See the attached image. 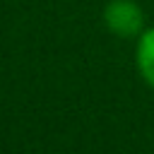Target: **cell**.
Listing matches in <instances>:
<instances>
[{
	"label": "cell",
	"instance_id": "obj_1",
	"mask_svg": "<svg viewBox=\"0 0 154 154\" xmlns=\"http://www.w3.org/2000/svg\"><path fill=\"white\" fill-rule=\"evenodd\" d=\"M103 19L108 24V29L118 36H132L140 31L142 26V10L132 2V0H111L106 12H103Z\"/></svg>",
	"mask_w": 154,
	"mask_h": 154
},
{
	"label": "cell",
	"instance_id": "obj_2",
	"mask_svg": "<svg viewBox=\"0 0 154 154\" xmlns=\"http://www.w3.org/2000/svg\"><path fill=\"white\" fill-rule=\"evenodd\" d=\"M137 67L142 77L154 87V29L144 31L137 43Z\"/></svg>",
	"mask_w": 154,
	"mask_h": 154
}]
</instances>
